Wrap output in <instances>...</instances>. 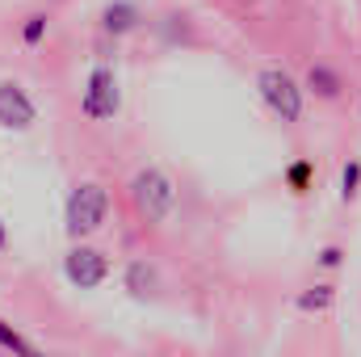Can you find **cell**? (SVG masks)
Here are the masks:
<instances>
[{
    "mask_svg": "<svg viewBox=\"0 0 361 357\" xmlns=\"http://www.w3.org/2000/svg\"><path fill=\"white\" fill-rule=\"evenodd\" d=\"M118 105H122V92H118L114 68H92L89 80H85V92H80V114L89 122H105L118 114Z\"/></svg>",
    "mask_w": 361,
    "mask_h": 357,
    "instance_id": "277c9868",
    "label": "cell"
},
{
    "mask_svg": "<svg viewBox=\"0 0 361 357\" xmlns=\"http://www.w3.org/2000/svg\"><path fill=\"white\" fill-rule=\"evenodd\" d=\"M0 349H17V353H30L34 345H30V341H25L17 328H8V324L0 320Z\"/></svg>",
    "mask_w": 361,
    "mask_h": 357,
    "instance_id": "4fadbf2b",
    "label": "cell"
},
{
    "mask_svg": "<svg viewBox=\"0 0 361 357\" xmlns=\"http://www.w3.org/2000/svg\"><path fill=\"white\" fill-rule=\"evenodd\" d=\"M328 303H332V286H315V290L298 294V307H302V311H324Z\"/></svg>",
    "mask_w": 361,
    "mask_h": 357,
    "instance_id": "8fae6325",
    "label": "cell"
},
{
    "mask_svg": "<svg viewBox=\"0 0 361 357\" xmlns=\"http://www.w3.org/2000/svg\"><path fill=\"white\" fill-rule=\"evenodd\" d=\"M4 244H8V231H4V223H0V253H4Z\"/></svg>",
    "mask_w": 361,
    "mask_h": 357,
    "instance_id": "2e32d148",
    "label": "cell"
},
{
    "mask_svg": "<svg viewBox=\"0 0 361 357\" xmlns=\"http://www.w3.org/2000/svg\"><path fill=\"white\" fill-rule=\"evenodd\" d=\"M63 273H68L72 286H80V290H97V286L109 277V261H105V253H97V248H89V244H80V248H72V253L63 257Z\"/></svg>",
    "mask_w": 361,
    "mask_h": 357,
    "instance_id": "5b68a950",
    "label": "cell"
},
{
    "mask_svg": "<svg viewBox=\"0 0 361 357\" xmlns=\"http://www.w3.org/2000/svg\"><path fill=\"white\" fill-rule=\"evenodd\" d=\"M42 38H47V17H42V13L25 17V25H21V42H25V47H38Z\"/></svg>",
    "mask_w": 361,
    "mask_h": 357,
    "instance_id": "30bf717a",
    "label": "cell"
},
{
    "mask_svg": "<svg viewBox=\"0 0 361 357\" xmlns=\"http://www.w3.org/2000/svg\"><path fill=\"white\" fill-rule=\"evenodd\" d=\"M130 202H135L143 223H164L173 202H177V185H173V177L164 169H143L130 181Z\"/></svg>",
    "mask_w": 361,
    "mask_h": 357,
    "instance_id": "6da1fadb",
    "label": "cell"
},
{
    "mask_svg": "<svg viewBox=\"0 0 361 357\" xmlns=\"http://www.w3.org/2000/svg\"><path fill=\"white\" fill-rule=\"evenodd\" d=\"M319 265L336 269V265H341V248H324V253H319Z\"/></svg>",
    "mask_w": 361,
    "mask_h": 357,
    "instance_id": "9a60e30c",
    "label": "cell"
},
{
    "mask_svg": "<svg viewBox=\"0 0 361 357\" xmlns=\"http://www.w3.org/2000/svg\"><path fill=\"white\" fill-rule=\"evenodd\" d=\"M307 89L315 92V97H324V101H336V97L345 92V80H341L336 68H328V63H311V72H307Z\"/></svg>",
    "mask_w": 361,
    "mask_h": 357,
    "instance_id": "ba28073f",
    "label": "cell"
},
{
    "mask_svg": "<svg viewBox=\"0 0 361 357\" xmlns=\"http://www.w3.org/2000/svg\"><path fill=\"white\" fill-rule=\"evenodd\" d=\"M357 185H361V164H357V160H349V164H345V173H341V198L349 202V198L357 193Z\"/></svg>",
    "mask_w": 361,
    "mask_h": 357,
    "instance_id": "5bb4252c",
    "label": "cell"
},
{
    "mask_svg": "<svg viewBox=\"0 0 361 357\" xmlns=\"http://www.w3.org/2000/svg\"><path fill=\"white\" fill-rule=\"evenodd\" d=\"M105 214H109V193L101 189V185H76L72 193H68V206H63V223H68V236L72 240H85L92 236L101 223H105Z\"/></svg>",
    "mask_w": 361,
    "mask_h": 357,
    "instance_id": "7a4b0ae2",
    "label": "cell"
},
{
    "mask_svg": "<svg viewBox=\"0 0 361 357\" xmlns=\"http://www.w3.org/2000/svg\"><path fill=\"white\" fill-rule=\"evenodd\" d=\"M122 286H126L135 298H147V294L156 290V269L147 265V261H130L126 273H122Z\"/></svg>",
    "mask_w": 361,
    "mask_h": 357,
    "instance_id": "9c48e42d",
    "label": "cell"
},
{
    "mask_svg": "<svg viewBox=\"0 0 361 357\" xmlns=\"http://www.w3.org/2000/svg\"><path fill=\"white\" fill-rule=\"evenodd\" d=\"M257 92H261V101L269 105L281 122H298L302 118V89L294 85V76L286 68H265L257 76Z\"/></svg>",
    "mask_w": 361,
    "mask_h": 357,
    "instance_id": "3957f363",
    "label": "cell"
},
{
    "mask_svg": "<svg viewBox=\"0 0 361 357\" xmlns=\"http://www.w3.org/2000/svg\"><path fill=\"white\" fill-rule=\"evenodd\" d=\"M34 118H38V109H34L30 92L17 80H0V126L4 131H25V126H34Z\"/></svg>",
    "mask_w": 361,
    "mask_h": 357,
    "instance_id": "8992f818",
    "label": "cell"
},
{
    "mask_svg": "<svg viewBox=\"0 0 361 357\" xmlns=\"http://www.w3.org/2000/svg\"><path fill=\"white\" fill-rule=\"evenodd\" d=\"M286 185H290L294 193H307V185H311V160L290 164V169H286Z\"/></svg>",
    "mask_w": 361,
    "mask_h": 357,
    "instance_id": "7c38bea8",
    "label": "cell"
},
{
    "mask_svg": "<svg viewBox=\"0 0 361 357\" xmlns=\"http://www.w3.org/2000/svg\"><path fill=\"white\" fill-rule=\"evenodd\" d=\"M139 21H143V17H139V8H135L130 0H114V4L101 8V30L114 34V38H118V34H130Z\"/></svg>",
    "mask_w": 361,
    "mask_h": 357,
    "instance_id": "52a82bcc",
    "label": "cell"
}]
</instances>
